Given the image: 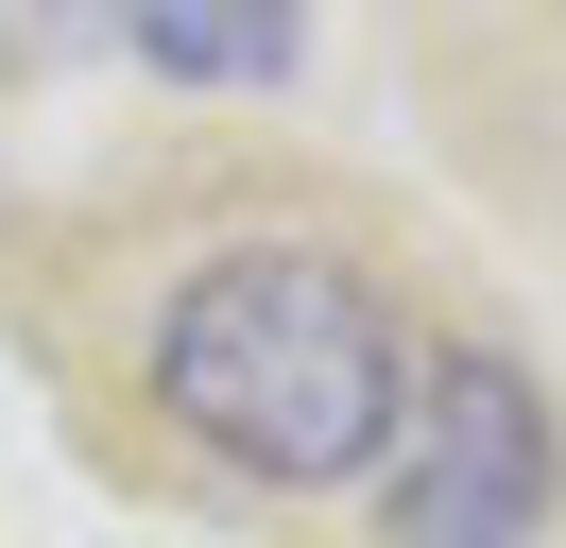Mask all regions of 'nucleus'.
Returning <instances> with one entry per match:
<instances>
[{
    "label": "nucleus",
    "instance_id": "nucleus-1",
    "mask_svg": "<svg viewBox=\"0 0 566 548\" xmlns=\"http://www.w3.org/2000/svg\"><path fill=\"white\" fill-rule=\"evenodd\" d=\"M395 394H412L395 292L360 257H326V240H223V257H189L172 308H155V411H172L223 479L344 497V479H378Z\"/></svg>",
    "mask_w": 566,
    "mask_h": 548
},
{
    "label": "nucleus",
    "instance_id": "nucleus-2",
    "mask_svg": "<svg viewBox=\"0 0 566 548\" xmlns=\"http://www.w3.org/2000/svg\"><path fill=\"white\" fill-rule=\"evenodd\" d=\"M566 497V411L497 342H429L378 445V531L395 548H532Z\"/></svg>",
    "mask_w": 566,
    "mask_h": 548
},
{
    "label": "nucleus",
    "instance_id": "nucleus-3",
    "mask_svg": "<svg viewBox=\"0 0 566 548\" xmlns=\"http://www.w3.org/2000/svg\"><path fill=\"white\" fill-rule=\"evenodd\" d=\"M292 18H310V0H120L138 68H172V86H275Z\"/></svg>",
    "mask_w": 566,
    "mask_h": 548
},
{
    "label": "nucleus",
    "instance_id": "nucleus-4",
    "mask_svg": "<svg viewBox=\"0 0 566 548\" xmlns=\"http://www.w3.org/2000/svg\"><path fill=\"white\" fill-rule=\"evenodd\" d=\"M70 34H120V0H0V86H18V68H52Z\"/></svg>",
    "mask_w": 566,
    "mask_h": 548
}]
</instances>
